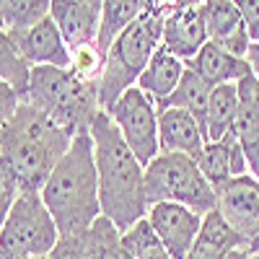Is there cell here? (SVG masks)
Returning <instances> with one entry per match:
<instances>
[{
  "label": "cell",
  "instance_id": "9a60e30c",
  "mask_svg": "<svg viewBox=\"0 0 259 259\" xmlns=\"http://www.w3.org/2000/svg\"><path fill=\"white\" fill-rule=\"evenodd\" d=\"M158 145L161 153H182L197 161L205 150V135L189 112L163 109L158 112Z\"/></svg>",
  "mask_w": 259,
  "mask_h": 259
},
{
  "label": "cell",
  "instance_id": "ac0fdd59",
  "mask_svg": "<svg viewBox=\"0 0 259 259\" xmlns=\"http://www.w3.org/2000/svg\"><path fill=\"white\" fill-rule=\"evenodd\" d=\"M184 65L194 75H200L207 85H212V89L228 85V83H241L244 78L251 75L246 60H239V57L228 55L218 45H212V41H207V45L192 60H187Z\"/></svg>",
  "mask_w": 259,
  "mask_h": 259
},
{
  "label": "cell",
  "instance_id": "d6a6232c",
  "mask_svg": "<svg viewBox=\"0 0 259 259\" xmlns=\"http://www.w3.org/2000/svg\"><path fill=\"white\" fill-rule=\"evenodd\" d=\"M228 259H251V254H249L246 249H241V251H233Z\"/></svg>",
  "mask_w": 259,
  "mask_h": 259
},
{
  "label": "cell",
  "instance_id": "44dd1931",
  "mask_svg": "<svg viewBox=\"0 0 259 259\" xmlns=\"http://www.w3.org/2000/svg\"><path fill=\"white\" fill-rule=\"evenodd\" d=\"M236 117H239V83L212 89L205 117V143H218L228 138L236 127Z\"/></svg>",
  "mask_w": 259,
  "mask_h": 259
},
{
  "label": "cell",
  "instance_id": "1f68e13d",
  "mask_svg": "<svg viewBox=\"0 0 259 259\" xmlns=\"http://www.w3.org/2000/svg\"><path fill=\"white\" fill-rule=\"evenodd\" d=\"M246 62H249V70H251L254 80L259 83V41H254V45L249 47V52H246Z\"/></svg>",
  "mask_w": 259,
  "mask_h": 259
},
{
  "label": "cell",
  "instance_id": "e575fe53",
  "mask_svg": "<svg viewBox=\"0 0 259 259\" xmlns=\"http://www.w3.org/2000/svg\"><path fill=\"white\" fill-rule=\"evenodd\" d=\"M18 259H47V256H18Z\"/></svg>",
  "mask_w": 259,
  "mask_h": 259
},
{
  "label": "cell",
  "instance_id": "ffe728a7",
  "mask_svg": "<svg viewBox=\"0 0 259 259\" xmlns=\"http://www.w3.org/2000/svg\"><path fill=\"white\" fill-rule=\"evenodd\" d=\"M184 70H187V65L182 60H177L174 55H168V52H163L158 47V52L153 55V60L148 62L145 73L140 75L138 89L158 106V104H163L171 94L177 91V85H179Z\"/></svg>",
  "mask_w": 259,
  "mask_h": 259
},
{
  "label": "cell",
  "instance_id": "2e32d148",
  "mask_svg": "<svg viewBox=\"0 0 259 259\" xmlns=\"http://www.w3.org/2000/svg\"><path fill=\"white\" fill-rule=\"evenodd\" d=\"M233 133L244 150L249 174L259 182V83L254 75L239 83V117Z\"/></svg>",
  "mask_w": 259,
  "mask_h": 259
},
{
  "label": "cell",
  "instance_id": "7c38bea8",
  "mask_svg": "<svg viewBox=\"0 0 259 259\" xmlns=\"http://www.w3.org/2000/svg\"><path fill=\"white\" fill-rule=\"evenodd\" d=\"M50 16L57 24L65 45L70 52L83 47H96L99 21H101V3L99 0H55L50 3Z\"/></svg>",
  "mask_w": 259,
  "mask_h": 259
},
{
  "label": "cell",
  "instance_id": "277c9868",
  "mask_svg": "<svg viewBox=\"0 0 259 259\" xmlns=\"http://www.w3.org/2000/svg\"><path fill=\"white\" fill-rule=\"evenodd\" d=\"M166 8L168 3H150V0H145L143 13L112 45L109 55L104 60V73L99 80L101 112H109L130 89L138 85L148 62L153 60V55L161 47Z\"/></svg>",
  "mask_w": 259,
  "mask_h": 259
},
{
  "label": "cell",
  "instance_id": "6da1fadb",
  "mask_svg": "<svg viewBox=\"0 0 259 259\" xmlns=\"http://www.w3.org/2000/svg\"><path fill=\"white\" fill-rule=\"evenodd\" d=\"M94 158L99 171L101 215L112 221L119 233H127L148 215L145 168L122 140L117 124L106 112H99L94 127Z\"/></svg>",
  "mask_w": 259,
  "mask_h": 259
},
{
  "label": "cell",
  "instance_id": "d4e9b609",
  "mask_svg": "<svg viewBox=\"0 0 259 259\" xmlns=\"http://www.w3.org/2000/svg\"><path fill=\"white\" fill-rule=\"evenodd\" d=\"M83 254L85 259H133L122 246V233L104 215L83 233Z\"/></svg>",
  "mask_w": 259,
  "mask_h": 259
},
{
  "label": "cell",
  "instance_id": "5b68a950",
  "mask_svg": "<svg viewBox=\"0 0 259 259\" xmlns=\"http://www.w3.org/2000/svg\"><path fill=\"white\" fill-rule=\"evenodd\" d=\"M24 101L45 112L55 124L68 130L70 135L91 133L101 112L99 83H89L78 78L73 70L57 68H31Z\"/></svg>",
  "mask_w": 259,
  "mask_h": 259
},
{
  "label": "cell",
  "instance_id": "5bb4252c",
  "mask_svg": "<svg viewBox=\"0 0 259 259\" xmlns=\"http://www.w3.org/2000/svg\"><path fill=\"white\" fill-rule=\"evenodd\" d=\"M13 39L31 68H57V70L73 68V52L65 45V39H62L57 24L52 21V16H47L36 26H31L29 31L18 34Z\"/></svg>",
  "mask_w": 259,
  "mask_h": 259
},
{
  "label": "cell",
  "instance_id": "4fadbf2b",
  "mask_svg": "<svg viewBox=\"0 0 259 259\" xmlns=\"http://www.w3.org/2000/svg\"><path fill=\"white\" fill-rule=\"evenodd\" d=\"M202 18L207 29V41L218 45L233 57L246 60L251 39L241 18L239 3H233V0H207V3H202Z\"/></svg>",
  "mask_w": 259,
  "mask_h": 259
},
{
  "label": "cell",
  "instance_id": "836d02e7",
  "mask_svg": "<svg viewBox=\"0 0 259 259\" xmlns=\"http://www.w3.org/2000/svg\"><path fill=\"white\" fill-rule=\"evenodd\" d=\"M249 254H256V256H259V239H254V241L249 244Z\"/></svg>",
  "mask_w": 259,
  "mask_h": 259
},
{
  "label": "cell",
  "instance_id": "ba28073f",
  "mask_svg": "<svg viewBox=\"0 0 259 259\" xmlns=\"http://www.w3.org/2000/svg\"><path fill=\"white\" fill-rule=\"evenodd\" d=\"M106 114L112 117L122 140L135 153V158L140 161L143 168L161 153V145H158V109L138 85L130 89Z\"/></svg>",
  "mask_w": 259,
  "mask_h": 259
},
{
  "label": "cell",
  "instance_id": "7402d4cb",
  "mask_svg": "<svg viewBox=\"0 0 259 259\" xmlns=\"http://www.w3.org/2000/svg\"><path fill=\"white\" fill-rule=\"evenodd\" d=\"M145 0H104L101 3V21H99V36H96V52L106 60L112 45L124 34V29L143 13Z\"/></svg>",
  "mask_w": 259,
  "mask_h": 259
},
{
  "label": "cell",
  "instance_id": "e0dca14e",
  "mask_svg": "<svg viewBox=\"0 0 259 259\" xmlns=\"http://www.w3.org/2000/svg\"><path fill=\"white\" fill-rule=\"evenodd\" d=\"M197 166L215 192H218L226 182H231L233 177H246L249 174V166H246V158H244V150H241L239 140H236V133H231L228 138H223L218 143H205L202 156L197 158Z\"/></svg>",
  "mask_w": 259,
  "mask_h": 259
},
{
  "label": "cell",
  "instance_id": "d590c367",
  "mask_svg": "<svg viewBox=\"0 0 259 259\" xmlns=\"http://www.w3.org/2000/svg\"><path fill=\"white\" fill-rule=\"evenodd\" d=\"M251 259H259V256H256V254H251Z\"/></svg>",
  "mask_w": 259,
  "mask_h": 259
},
{
  "label": "cell",
  "instance_id": "d6986e66",
  "mask_svg": "<svg viewBox=\"0 0 259 259\" xmlns=\"http://www.w3.org/2000/svg\"><path fill=\"white\" fill-rule=\"evenodd\" d=\"M241 249L249 251V241L226 223V218L218 210H210L202 218L200 236L187 259H228L233 251Z\"/></svg>",
  "mask_w": 259,
  "mask_h": 259
},
{
  "label": "cell",
  "instance_id": "52a82bcc",
  "mask_svg": "<svg viewBox=\"0 0 259 259\" xmlns=\"http://www.w3.org/2000/svg\"><path fill=\"white\" fill-rule=\"evenodd\" d=\"M60 241V231L41 192H21L0 228V259L47 256Z\"/></svg>",
  "mask_w": 259,
  "mask_h": 259
},
{
  "label": "cell",
  "instance_id": "f1b7e54d",
  "mask_svg": "<svg viewBox=\"0 0 259 259\" xmlns=\"http://www.w3.org/2000/svg\"><path fill=\"white\" fill-rule=\"evenodd\" d=\"M18 106H21V94L16 89H11L8 83H0V140H3Z\"/></svg>",
  "mask_w": 259,
  "mask_h": 259
},
{
  "label": "cell",
  "instance_id": "603a6c76",
  "mask_svg": "<svg viewBox=\"0 0 259 259\" xmlns=\"http://www.w3.org/2000/svg\"><path fill=\"white\" fill-rule=\"evenodd\" d=\"M210 94H212V85H207L200 75H194L189 68L184 70L177 91L171 94L163 104H158L156 109L163 112V109H182V112H189L197 124L202 127V135H205V117H207V101H210Z\"/></svg>",
  "mask_w": 259,
  "mask_h": 259
},
{
  "label": "cell",
  "instance_id": "83f0119b",
  "mask_svg": "<svg viewBox=\"0 0 259 259\" xmlns=\"http://www.w3.org/2000/svg\"><path fill=\"white\" fill-rule=\"evenodd\" d=\"M18 194H21V189H18L16 177L11 174L8 163L0 158V228H3V223H6V218H8L13 202L18 200Z\"/></svg>",
  "mask_w": 259,
  "mask_h": 259
},
{
  "label": "cell",
  "instance_id": "8fae6325",
  "mask_svg": "<svg viewBox=\"0 0 259 259\" xmlns=\"http://www.w3.org/2000/svg\"><path fill=\"white\" fill-rule=\"evenodd\" d=\"M215 194H218L215 210L226 218V223L249 244L259 239V182L251 174L233 177Z\"/></svg>",
  "mask_w": 259,
  "mask_h": 259
},
{
  "label": "cell",
  "instance_id": "9c48e42d",
  "mask_svg": "<svg viewBox=\"0 0 259 259\" xmlns=\"http://www.w3.org/2000/svg\"><path fill=\"white\" fill-rule=\"evenodd\" d=\"M205 215L194 212L192 207L177 205V202H158L150 205L145 221L158 236L163 249L171 254V259H187L194 241L200 236Z\"/></svg>",
  "mask_w": 259,
  "mask_h": 259
},
{
  "label": "cell",
  "instance_id": "8992f818",
  "mask_svg": "<svg viewBox=\"0 0 259 259\" xmlns=\"http://www.w3.org/2000/svg\"><path fill=\"white\" fill-rule=\"evenodd\" d=\"M148 207L158 202H177L207 215L218 207V194L207 184L197 161L182 153H158L145 166Z\"/></svg>",
  "mask_w": 259,
  "mask_h": 259
},
{
  "label": "cell",
  "instance_id": "cb8c5ba5",
  "mask_svg": "<svg viewBox=\"0 0 259 259\" xmlns=\"http://www.w3.org/2000/svg\"><path fill=\"white\" fill-rule=\"evenodd\" d=\"M50 16L47 0H0V31L18 36Z\"/></svg>",
  "mask_w": 259,
  "mask_h": 259
},
{
  "label": "cell",
  "instance_id": "f546056e",
  "mask_svg": "<svg viewBox=\"0 0 259 259\" xmlns=\"http://www.w3.org/2000/svg\"><path fill=\"white\" fill-rule=\"evenodd\" d=\"M47 259H85V254H83V233L80 236H60L57 246L47 254Z\"/></svg>",
  "mask_w": 259,
  "mask_h": 259
},
{
  "label": "cell",
  "instance_id": "4dcf8cb0",
  "mask_svg": "<svg viewBox=\"0 0 259 259\" xmlns=\"http://www.w3.org/2000/svg\"><path fill=\"white\" fill-rule=\"evenodd\" d=\"M239 11L246 24L249 39L254 45V41H259V0H239Z\"/></svg>",
  "mask_w": 259,
  "mask_h": 259
},
{
  "label": "cell",
  "instance_id": "3957f363",
  "mask_svg": "<svg viewBox=\"0 0 259 259\" xmlns=\"http://www.w3.org/2000/svg\"><path fill=\"white\" fill-rule=\"evenodd\" d=\"M41 200L52 212L60 236H80L101 218L99 171L91 133L75 135L70 150L41 189Z\"/></svg>",
  "mask_w": 259,
  "mask_h": 259
},
{
  "label": "cell",
  "instance_id": "4316f807",
  "mask_svg": "<svg viewBox=\"0 0 259 259\" xmlns=\"http://www.w3.org/2000/svg\"><path fill=\"white\" fill-rule=\"evenodd\" d=\"M122 246L133 259H171V254L163 249V244L158 241V236L153 233L145 218L135 223L127 233H122Z\"/></svg>",
  "mask_w": 259,
  "mask_h": 259
},
{
  "label": "cell",
  "instance_id": "7a4b0ae2",
  "mask_svg": "<svg viewBox=\"0 0 259 259\" xmlns=\"http://www.w3.org/2000/svg\"><path fill=\"white\" fill-rule=\"evenodd\" d=\"M73 140L75 135L55 124L45 112L21 101L0 140V158L8 163L21 192H41Z\"/></svg>",
  "mask_w": 259,
  "mask_h": 259
},
{
  "label": "cell",
  "instance_id": "30bf717a",
  "mask_svg": "<svg viewBox=\"0 0 259 259\" xmlns=\"http://www.w3.org/2000/svg\"><path fill=\"white\" fill-rule=\"evenodd\" d=\"M207 45L202 3H168L163 18L161 50L187 62Z\"/></svg>",
  "mask_w": 259,
  "mask_h": 259
},
{
  "label": "cell",
  "instance_id": "484cf974",
  "mask_svg": "<svg viewBox=\"0 0 259 259\" xmlns=\"http://www.w3.org/2000/svg\"><path fill=\"white\" fill-rule=\"evenodd\" d=\"M29 78H31V65L24 60L16 39L0 31V83H8L11 89H16L21 94V101H24Z\"/></svg>",
  "mask_w": 259,
  "mask_h": 259
}]
</instances>
